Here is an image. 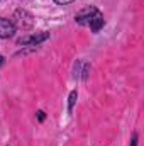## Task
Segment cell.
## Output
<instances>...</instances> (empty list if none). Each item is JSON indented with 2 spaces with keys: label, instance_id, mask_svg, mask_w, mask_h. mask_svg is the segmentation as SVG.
I'll return each instance as SVG.
<instances>
[{
  "label": "cell",
  "instance_id": "cell-1",
  "mask_svg": "<svg viewBox=\"0 0 144 146\" xmlns=\"http://www.w3.org/2000/svg\"><path fill=\"white\" fill-rule=\"evenodd\" d=\"M76 22L81 24V26H90V29L93 33H98L100 27L104 26V15L95 7H87V9H83V10L78 12Z\"/></svg>",
  "mask_w": 144,
  "mask_h": 146
},
{
  "label": "cell",
  "instance_id": "cell-2",
  "mask_svg": "<svg viewBox=\"0 0 144 146\" xmlns=\"http://www.w3.org/2000/svg\"><path fill=\"white\" fill-rule=\"evenodd\" d=\"M15 33V26L10 19H0V37H10Z\"/></svg>",
  "mask_w": 144,
  "mask_h": 146
},
{
  "label": "cell",
  "instance_id": "cell-3",
  "mask_svg": "<svg viewBox=\"0 0 144 146\" xmlns=\"http://www.w3.org/2000/svg\"><path fill=\"white\" fill-rule=\"evenodd\" d=\"M48 37V34H41V36H32V37H26V39H20L19 42L20 44H27V42H34V44H37V42H41V41H44Z\"/></svg>",
  "mask_w": 144,
  "mask_h": 146
},
{
  "label": "cell",
  "instance_id": "cell-4",
  "mask_svg": "<svg viewBox=\"0 0 144 146\" xmlns=\"http://www.w3.org/2000/svg\"><path fill=\"white\" fill-rule=\"evenodd\" d=\"M75 99H76V92H71V95H70V110H71L73 104H75Z\"/></svg>",
  "mask_w": 144,
  "mask_h": 146
},
{
  "label": "cell",
  "instance_id": "cell-5",
  "mask_svg": "<svg viewBox=\"0 0 144 146\" xmlns=\"http://www.w3.org/2000/svg\"><path fill=\"white\" fill-rule=\"evenodd\" d=\"M56 3H59V5H66V3H71L73 0H54Z\"/></svg>",
  "mask_w": 144,
  "mask_h": 146
},
{
  "label": "cell",
  "instance_id": "cell-6",
  "mask_svg": "<svg viewBox=\"0 0 144 146\" xmlns=\"http://www.w3.org/2000/svg\"><path fill=\"white\" fill-rule=\"evenodd\" d=\"M136 145H137V134L132 136V146H136Z\"/></svg>",
  "mask_w": 144,
  "mask_h": 146
},
{
  "label": "cell",
  "instance_id": "cell-7",
  "mask_svg": "<svg viewBox=\"0 0 144 146\" xmlns=\"http://www.w3.org/2000/svg\"><path fill=\"white\" fill-rule=\"evenodd\" d=\"M2 63H3V58H2V56H0V66H2Z\"/></svg>",
  "mask_w": 144,
  "mask_h": 146
}]
</instances>
